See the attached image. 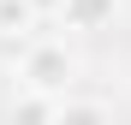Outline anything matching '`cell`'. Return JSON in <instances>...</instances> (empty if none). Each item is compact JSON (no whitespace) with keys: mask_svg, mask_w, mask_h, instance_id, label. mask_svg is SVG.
I'll return each instance as SVG.
<instances>
[{"mask_svg":"<svg viewBox=\"0 0 131 125\" xmlns=\"http://www.w3.org/2000/svg\"><path fill=\"white\" fill-rule=\"evenodd\" d=\"M30 6H36V18H60V12H66V0H30Z\"/></svg>","mask_w":131,"mask_h":125,"instance_id":"6","label":"cell"},{"mask_svg":"<svg viewBox=\"0 0 131 125\" xmlns=\"http://www.w3.org/2000/svg\"><path fill=\"white\" fill-rule=\"evenodd\" d=\"M6 125H60V101H48V95H12Z\"/></svg>","mask_w":131,"mask_h":125,"instance_id":"3","label":"cell"},{"mask_svg":"<svg viewBox=\"0 0 131 125\" xmlns=\"http://www.w3.org/2000/svg\"><path fill=\"white\" fill-rule=\"evenodd\" d=\"M119 18V0H66V12H60V24L66 30H83V36H95L107 30Z\"/></svg>","mask_w":131,"mask_h":125,"instance_id":"2","label":"cell"},{"mask_svg":"<svg viewBox=\"0 0 131 125\" xmlns=\"http://www.w3.org/2000/svg\"><path fill=\"white\" fill-rule=\"evenodd\" d=\"M60 125H113L107 101H60Z\"/></svg>","mask_w":131,"mask_h":125,"instance_id":"5","label":"cell"},{"mask_svg":"<svg viewBox=\"0 0 131 125\" xmlns=\"http://www.w3.org/2000/svg\"><path fill=\"white\" fill-rule=\"evenodd\" d=\"M36 30V6H30V0H0V36H30Z\"/></svg>","mask_w":131,"mask_h":125,"instance_id":"4","label":"cell"},{"mask_svg":"<svg viewBox=\"0 0 131 125\" xmlns=\"http://www.w3.org/2000/svg\"><path fill=\"white\" fill-rule=\"evenodd\" d=\"M18 77H24V95H48V101H66L78 77V54L66 42H30L24 60H18Z\"/></svg>","mask_w":131,"mask_h":125,"instance_id":"1","label":"cell"}]
</instances>
